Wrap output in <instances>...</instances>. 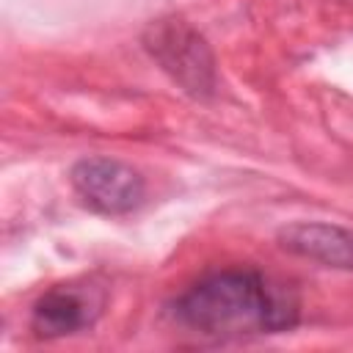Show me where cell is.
Listing matches in <instances>:
<instances>
[{
    "mask_svg": "<svg viewBox=\"0 0 353 353\" xmlns=\"http://www.w3.org/2000/svg\"><path fill=\"white\" fill-rule=\"evenodd\" d=\"M168 314L188 331L215 339L279 334L298 323L301 303L287 284L254 268L212 270L168 303Z\"/></svg>",
    "mask_w": 353,
    "mask_h": 353,
    "instance_id": "obj_1",
    "label": "cell"
},
{
    "mask_svg": "<svg viewBox=\"0 0 353 353\" xmlns=\"http://www.w3.org/2000/svg\"><path fill=\"white\" fill-rule=\"evenodd\" d=\"M146 52L160 69L182 85L190 97H210L215 91V61L204 36L179 17H165L143 30Z\"/></svg>",
    "mask_w": 353,
    "mask_h": 353,
    "instance_id": "obj_2",
    "label": "cell"
},
{
    "mask_svg": "<svg viewBox=\"0 0 353 353\" xmlns=\"http://www.w3.org/2000/svg\"><path fill=\"white\" fill-rule=\"evenodd\" d=\"M72 188L85 207L102 215H121L141 204L143 176L113 157H85L72 165Z\"/></svg>",
    "mask_w": 353,
    "mask_h": 353,
    "instance_id": "obj_3",
    "label": "cell"
},
{
    "mask_svg": "<svg viewBox=\"0 0 353 353\" xmlns=\"http://www.w3.org/2000/svg\"><path fill=\"white\" fill-rule=\"evenodd\" d=\"M105 306L102 287L94 284H61L47 290L30 312V328L36 336L55 339L66 334H77L99 317Z\"/></svg>",
    "mask_w": 353,
    "mask_h": 353,
    "instance_id": "obj_4",
    "label": "cell"
},
{
    "mask_svg": "<svg viewBox=\"0 0 353 353\" xmlns=\"http://www.w3.org/2000/svg\"><path fill=\"white\" fill-rule=\"evenodd\" d=\"M279 240L287 251L309 256L331 268L353 270V232L328 223H292L279 232Z\"/></svg>",
    "mask_w": 353,
    "mask_h": 353,
    "instance_id": "obj_5",
    "label": "cell"
}]
</instances>
